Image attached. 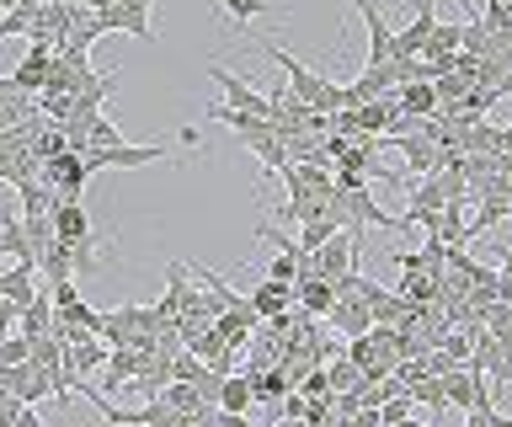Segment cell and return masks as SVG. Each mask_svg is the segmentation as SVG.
Listing matches in <instances>:
<instances>
[{"label":"cell","mask_w":512,"mask_h":427,"mask_svg":"<svg viewBox=\"0 0 512 427\" xmlns=\"http://www.w3.org/2000/svg\"><path fill=\"white\" fill-rule=\"evenodd\" d=\"M443 395H448V406H459V411H464V417H470V411H486V406H491L486 374L470 369V363H464V369H454V374H443Z\"/></svg>","instance_id":"52a82bcc"},{"label":"cell","mask_w":512,"mask_h":427,"mask_svg":"<svg viewBox=\"0 0 512 427\" xmlns=\"http://www.w3.org/2000/svg\"><path fill=\"white\" fill-rule=\"evenodd\" d=\"M16 427H43V417L32 406H22V411H16Z\"/></svg>","instance_id":"f546056e"},{"label":"cell","mask_w":512,"mask_h":427,"mask_svg":"<svg viewBox=\"0 0 512 427\" xmlns=\"http://www.w3.org/2000/svg\"><path fill=\"white\" fill-rule=\"evenodd\" d=\"M432 33H438V11H432V0H427V6H416V17L395 33V59H422Z\"/></svg>","instance_id":"30bf717a"},{"label":"cell","mask_w":512,"mask_h":427,"mask_svg":"<svg viewBox=\"0 0 512 427\" xmlns=\"http://www.w3.org/2000/svg\"><path fill=\"white\" fill-rule=\"evenodd\" d=\"M16 315H22V310H16V305H6V299H0V342H6V337H16Z\"/></svg>","instance_id":"f1b7e54d"},{"label":"cell","mask_w":512,"mask_h":427,"mask_svg":"<svg viewBox=\"0 0 512 427\" xmlns=\"http://www.w3.org/2000/svg\"><path fill=\"white\" fill-rule=\"evenodd\" d=\"M262 54L288 75V91H294L304 107H315V113H342V86H336V81H326V75L310 70V65H299V59L288 49H278L272 38H262Z\"/></svg>","instance_id":"6da1fadb"},{"label":"cell","mask_w":512,"mask_h":427,"mask_svg":"<svg viewBox=\"0 0 512 427\" xmlns=\"http://www.w3.org/2000/svg\"><path fill=\"white\" fill-rule=\"evenodd\" d=\"M326 379H331V395H347V390H363V385H368V379H363V369H358L352 358H331Z\"/></svg>","instance_id":"603a6c76"},{"label":"cell","mask_w":512,"mask_h":427,"mask_svg":"<svg viewBox=\"0 0 512 427\" xmlns=\"http://www.w3.org/2000/svg\"><path fill=\"white\" fill-rule=\"evenodd\" d=\"M32 273H38V262L6 267V273H0V299H6V305H16V310H27L32 299H38V289H32Z\"/></svg>","instance_id":"5bb4252c"},{"label":"cell","mask_w":512,"mask_h":427,"mask_svg":"<svg viewBox=\"0 0 512 427\" xmlns=\"http://www.w3.org/2000/svg\"><path fill=\"white\" fill-rule=\"evenodd\" d=\"M214 6L240 27V38H246V27H251L256 17H278V6H272V0H214Z\"/></svg>","instance_id":"d6986e66"},{"label":"cell","mask_w":512,"mask_h":427,"mask_svg":"<svg viewBox=\"0 0 512 427\" xmlns=\"http://www.w3.org/2000/svg\"><path fill=\"white\" fill-rule=\"evenodd\" d=\"M150 11H155V0H112L107 11H96V17H102V33H134L139 43H155Z\"/></svg>","instance_id":"5b68a950"},{"label":"cell","mask_w":512,"mask_h":427,"mask_svg":"<svg viewBox=\"0 0 512 427\" xmlns=\"http://www.w3.org/2000/svg\"><path fill=\"white\" fill-rule=\"evenodd\" d=\"M411 411H416L411 395H390V401L379 406V427H400V422H411Z\"/></svg>","instance_id":"484cf974"},{"label":"cell","mask_w":512,"mask_h":427,"mask_svg":"<svg viewBox=\"0 0 512 427\" xmlns=\"http://www.w3.org/2000/svg\"><path fill=\"white\" fill-rule=\"evenodd\" d=\"M395 102H400V113H406V118H438V91H432V81L400 86Z\"/></svg>","instance_id":"9a60e30c"},{"label":"cell","mask_w":512,"mask_h":427,"mask_svg":"<svg viewBox=\"0 0 512 427\" xmlns=\"http://www.w3.org/2000/svg\"><path fill=\"white\" fill-rule=\"evenodd\" d=\"M326 321H331V331H336V337H363V331L368 326H374V315H368V305H363V299H336V305L326 310Z\"/></svg>","instance_id":"4fadbf2b"},{"label":"cell","mask_w":512,"mask_h":427,"mask_svg":"<svg viewBox=\"0 0 512 427\" xmlns=\"http://www.w3.org/2000/svg\"><path fill=\"white\" fill-rule=\"evenodd\" d=\"M0 251H6V257H16V262H38V257H32V246H27L22 219H16V214H0Z\"/></svg>","instance_id":"ffe728a7"},{"label":"cell","mask_w":512,"mask_h":427,"mask_svg":"<svg viewBox=\"0 0 512 427\" xmlns=\"http://www.w3.org/2000/svg\"><path fill=\"white\" fill-rule=\"evenodd\" d=\"M27 353H32V337H22V331H16V337L0 342V369H16V363H27Z\"/></svg>","instance_id":"4316f807"},{"label":"cell","mask_w":512,"mask_h":427,"mask_svg":"<svg viewBox=\"0 0 512 427\" xmlns=\"http://www.w3.org/2000/svg\"><path fill=\"white\" fill-rule=\"evenodd\" d=\"M240 145H246L256 161L267 166V177H283V171H288L283 139H278V129H272V123H251V129H240Z\"/></svg>","instance_id":"9c48e42d"},{"label":"cell","mask_w":512,"mask_h":427,"mask_svg":"<svg viewBox=\"0 0 512 427\" xmlns=\"http://www.w3.org/2000/svg\"><path fill=\"white\" fill-rule=\"evenodd\" d=\"M48 230H54V241L80 246V251H96V246H102V241H96L91 214H86V203H80V198H54V209H48Z\"/></svg>","instance_id":"277c9868"},{"label":"cell","mask_w":512,"mask_h":427,"mask_svg":"<svg viewBox=\"0 0 512 427\" xmlns=\"http://www.w3.org/2000/svg\"><path fill=\"white\" fill-rule=\"evenodd\" d=\"M379 145H390V150L406 155V171H416V177H438V171H443V150L432 145L427 134H384Z\"/></svg>","instance_id":"ba28073f"},{"label":"cell","mask_w":512,"mask_h":427,"mask_svg":"<svg viewBox=\"0 0 512 427\" xmlns=\"http://www.w3.org/2000/svg\"><path fill=\"white\" fill-rule=\"evenodd\" d=\"M80 155V166H86V177L91 171H134V166H155V161H166L171 145H112V150H75Z\"/></svg>","instance_id":"3957f363"},{"label":"cell","mask_w":512,"mask_h":427,"mask_svg":"<svg viewBox=\"0 0 512 427\" xmlns=\"http://www.w3.org/2000/svg\"><path fill=\"white\" fill-rule=\"evenodd\" d=\"M464 49V27H454V22H438V33H432V43L422 54H459Z\"/></svg>","instance_id":"d4e9b609"},{"label":"cell","mask_w":512,"mask_h":427,"mask_svg":"<svg viewBox=\"0 0 512 427\" xmlns=\"http://www.w3.org/2000/svg\"><path fill=\"white\" fill-rule=\"evenodd\" d=\"M294 305L304 310V315H326L331 305H336V289L326 278H299L294 283Z\"/></svg>","instance_id":"e0dca14e"},{"label":"cell","mask_w":512,"mask_h":427,"mask_svg":"<svg viewBox=\"0 0 512 427\" xmlns=\"http://www.w3.org/2000/svg\"><path fill=\"white\" fill-rule=\"evenodd\" d=\"M470 342H475V347H470V369H480L486 379H496V385H512V342L491 337L486 326H480Z\"/></svg>","instance_id":"8992f818"},{"label":"cell","mask_w":512,"mask_h":427,"mask_svg":"<svg viewBox=\"0 0 512 427\" xmlns=\"http://www.w3.org/2000/svg\"><path fill=\"white\" fill-rule=\"evenodd\" d=\"M400 257V273H427V257L422 251H395Z\"/></svg>","instance_id":"83f0119b"},{"label":"cell","mask_w":512,"mask_h":427,"mask_svg":"<svg viewBox=\"0 0 512 427\" xmlns=\"http://www.w3.org/2000/svg\"><path fill=\"white\" fill-rule=\"evenodd\" d=\"M214 411L246 417V411H251V379H246V374H224V379H219V395H214Z\"/></svg>","instance_id":"2e32d148"},{"label":"cell","mask_w":512,"mask_h":427,"mask_svg":"<svg viewBox=\"0 0 512 427\" xmlns=\"http://www.w3.org/2000/svg\"><path fill=\"white\" fill-rule=\"evenodd\" d=\"M406 395L416 406H427L432 411V422H443V411H448V395H443V379H432V374H416L411 385H406Z\"/></svg>","instance_id":"ac0fdd59"},{"label":"cell","mask_w":512,"mask_h":427,"mask_svg":"<svg viewBox=\"0 0 512 427\" xmlns=\"http://www.w3.org/2000/svg\"><path fill=\"white\" fill-rule=\"evenodd\" d=\"M16 193H22V219H48V209H54V193H48V187L22 182Z\"/></svg>","instance_id":"cb8c5ba5"},{"label":"cell","mask_w":512,"mask_h":427,"mask_svg":"<svg viewBox=\"0 0 512 427\" xmlns=\"http://www.w3.org/2000/svg\"><path fill=\"white\" fill-rule=\"evenodd\" d=\"M288 305H294V289H288V283L256 278V289H251V310H256V321H278V315H288Z\"/></svg>","instance_id":"7c38bea8"},{"label":"cell","mask_w":512,"mask_h":427,"mask_svg":"<svg viewBox=\"0 0 512 427\" xmlns=\"http://www.w3.org/2000/svg\"><path fill=\"white\" fill-rule=\"evenodd\" d=\"M358 17H363V27H368V65H363V70L390 65V59H395V33L384 27L379 6H374V0H358Z\"/></svg>","instance_id":"8fae6325"},{"label":"cell","mask_w":512,"mask_h":427,"mask_svg":"<svg viewBox=\"0 0 512 427\" xmlns=\"http://www.w3.org/2000/svg\"><path fill=\"white\" fill-rule=\"evenodd\" d=\"M336 230H342V225H336L331 214H320V219H304V225H299V251L310 257V251H320V246H326Z\"/></svg>","instance_id":"7402d4cb"},{"label":"cell","mask_w":512,"mask_h":427,"mask_svg":"<svg viewBox=\"0 0 512 427\" xmlns=\"http://www.w3.org/2000/svg\"><path fill=\"white\" fill-rule=\"evenodd\" d=\"M464 6H470V0H464Z\"/></svg>","instance_id":"4dcf8cb0"},{"label":"cell","mask_w":512,"mask_h":427,"mask_svg":"<svg viewBox=\"0 0 512 427\" xmlns=\"http://www.w3.org/2000/svg\"><path fill=\"white\" fill-rule=\"evenodd\" d=\"M16 321H22V337H48V331H54V305L38 294L22 315H16Z\"/></svg>","instance_id":"44dd1931"},{"label":"cell","mask_w":512,"mask_h":427,"mask_svg":"<svg viewBox=\"0 0 512 427\" xmlns=\"http://www.w3.org/2000/svg\"><path fill=\"white\" fill-rule=\"evenodd\" d=\"M203 70L214 75V86H224V107H235V113H246V118H262V123H272L267 91H256V81H246V75H235L230 65H214V59H208Z\"/></svg>","instance_id":"7a4b0ae2"}]
</instances>
